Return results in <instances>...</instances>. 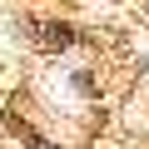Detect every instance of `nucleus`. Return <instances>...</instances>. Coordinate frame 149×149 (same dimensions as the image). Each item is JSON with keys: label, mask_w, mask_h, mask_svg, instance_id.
Returning a JSON list of instances; mask_svg holds the SVG:
<instances>
[{"label": "nucleus", "mask_w": 149, "mask_h": 149, "mask_svg": "<svg viewBox=\"0 0 149 149\" xmlns=\"http://www.w3.org/2000/svg\"><path fill=\"white\" fill-rule=\"evenodd\" d=\"M30 45L55 55V50H70V45H74V30H70V25H55V20H35V25H30Z\"/></svg>", "instance_id": "obj_1"}, {"label": "nucleus", "mask_w": 149, "mask_h": 149, "mask_svg": "<svg viewBox=\"0 0 149 149\" xmlns=\"http://www.w3.org/2000/svg\"><path fill=\"white\" fill-rule=\"evenodd\" d=\"M10 129H15V134H20V139H25V149H55V144H50V139H40V134H35V129H30V124H20V119H15V124H10Z\"/></svg>", "instance_id": "obj_2"}, {"label": "nucleus", "mask_w": 149, "mask_h": 149, "mask_svg": "<svg viewBox=\"0 0 149 149\" xmlns=\"http://www.w3.org/2000/svg\"><path fill=\"white\" fill-rule=\"evenodd\" d=\"M74 90H80V95H95V80H90V70H74Z\"/></svg>", "instance_id": "obj_3"}]
</instances>
